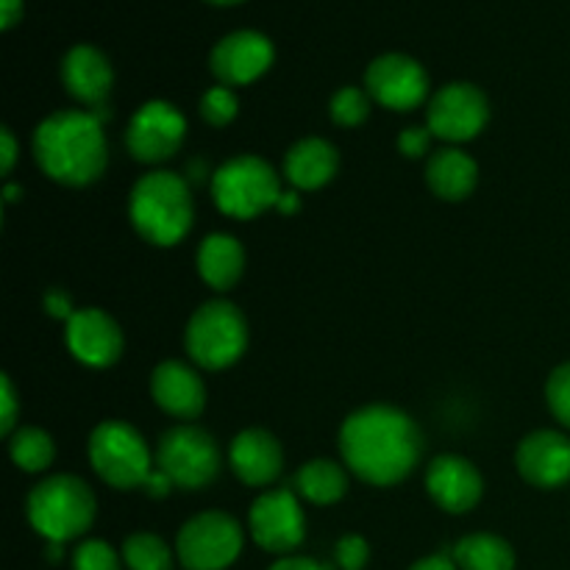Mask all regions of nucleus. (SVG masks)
Listing matches in <instances>:
<instances>
[{
  "mask_svg": "<svg viewBox=\"0 0 570 570\" xmlns=\"http://www.w3.org/2000/svg\"><path fill=\"white\" fill-rule=\"evenodd\" d=\"M173 488H176L173 479L167 476L165 471H159V468H156V471L148 476V482H145V490H148V495H154V499H165Z\"/></svg>",
  "mask_w": 570,
  "mask_h": 570,
  "instance_id": "e433bc0d",
  "label": "nucleus"
},
{
  "mask_svg": "<svg viewBox=\"0 0 570 570\" xmlns=\"http://www.w3.org/2000/svg\"><path fill=\"white\" fill-rule=\"evenodd\" d=\"M276 209H278V212H284V215H295V212L301 209V198H298V193H282V198H278Z\"/></svg>",
  "mask_w": 570,
  "mask_h": 570,
  "instance_id": "a19ab883",
  "label": "nucleus"
},
{
  "mask_svg": "<svg viewBox=\"0 0 570 570\" xmlns=\"http://www.w3.org/2000/svg\"><path fill=\"white\" fill-rule=\"evenodd\" d=\"M150 395L173 417L193 421L206 406V387L198 373L184 362H161L150 373Z\"/></svg>",
  "mask_w": 570,
  "mask_h": 570,
  "instance_id": "6ab92c4d",
  "label": "nucleus"
},
{
  "mask_svg": "<svg viewBox=\"0 0 570 570\" xmlns=\"http://www.w3.org/2000/svg\"><path fill=\"white\" fill-rule=\"evenodd\" d=\"M490 120V104L473 83L454 81L440 89L426 109V128L445 142H468L479 137Z\"/></svg>",
  "mask_w": 570,
  "mask_h": 570,
  "instance_id": "9d476101",
  "label": "nucleus"
},
{
  "mask_svg": "<svg viewBox=\"0 0 570 570\" xmlns=\"http://www.w3.org/2000/svg\"><path fill=\"white\" fill-rule=\"evenodd\" d=\"M423 438L406 412L387 404L362 406L340 429V454L345 465L367 484L390 488L415 471Z\"/></svg>",
  "mask_w": 570,
  "mask_h": 570,
  "instance_id": "f257e3e1",
  "label": "nucleus"
},
{
  "mask_svg": "<svg viewBox=\"0 0 570 570\" xmlns=\"http://www.w3.org/2000/svg\"><path fill=\"white\" fill-rule=\"evenodd\" d=\"M176 551L187 570H226L243 551V527L228 512H200L184 523Z\"/></svg>",
  "mask_w": 570,
  "mask_h": 570,
  "instance_id": "6e6552de",
  "label": "nucleus"
},
{
  "mask_svg": "<svg viewBox=\"0 0 570 570\" xmlns=\"http://www.w3.org/2000/svg\"><path fill=\"white\" fill-rule=\"evenodd\" d=\"M412 570H460L456 568L454 557H445V554H434V557H426V560L415 562Z\"/></svg>",
  "mask_w": 570,
  "mask_h": 570,
  "instance_id": "ea45409f",
  "label": "nucleus"
},
{
  "mask_svg": "<svg viewBox=\"0 0 570 570\" xmlns=\"http://www.w3.org/2000/svg\"><path fill=\"white\" fill-rule=\"evenodd\" d=\"M334 557H337V566L343 570H362L367 566L371 549H367L365 538H360V534H345L337 549H334Z\"/></svg>",
  "mask_w": 570,
  "mask_h": 570,
  "instance_id": "2f4dec72",
  "label": "nucleus"
},
{
  "mask_svg": "<svg viewBox=\"0 0 570 570\" xmlns=\"http://www.w3.org/2000/svg\"><path fill=\"white\" fill-rule=\"evenodd\" d=\"M187 137V117L167 100H148L139 106L126 131L128 154L145 165L173 159Z\"/></svg>",
  "mask_w": 570,
  "mask_h": 570,
  "instance_id": "9b49d317",
  "label": "nucleus"
},
{
  "mask_svg": "<svg viewBox=\"0 0 570 570\" xmlns=\"http://www.w3.org/2000/svg\"><path fill=\"white\" fill-rule=\"evenodd\" d=\"M61 81L72 98L87 104L89 109H100L111 92L115 72H111L109 59L98 48L76 45L67 50L65 61H61Z\"/></svg>",
  "mask_w": 570,
  "mask_h": 570,
  "instance_id": "aec40b11",
  "label": "nucleus"
},
{
  "mask_svg": "<svg viewBox=\"0 0 570 570\" xmlns=\"http://www.w3.org/2000/svg\"><path fill=\"white\" fill-rule=\"evenodd\" d=\"M337 165L340 156L332 142L321 137H306L284 156V178L295 189H321L337 176Z\"/></svg>",
  "mask_w": 570,
  "mask_h": 570,
  "instance_id": "412c9836",
  "label": "nucleus"
},
{
  "mask_svg": "<svg viewBox=\"0 0 570 570\" xmlns=\"http://www.w3.org/2000/svg\"><path fill=\"white\" fill-rule=\"evenodd\" d=\"M9 451L14 465L26 473L48 471L56 460L53 438H50L48 432H42V429H33V426L20 429V432L11 434Z\"/></svg>",
  "mask_w": 570,
  "mask_h": 570,
  "instance_id": "a878e982",
  "label": "nucleus"
},
{
  "mask_svg": "<svg viewBox=\"0 0 570 570\" xmlns=\"http://www.w3.org/2000/svg\"><path fill=\"white\" fill-rule=\"evenodd\" d=\"M0 161H3V173L9 176L11 167H14V161H17V139L9 128H3V131H0Z\"/></svg>",
  "mask_w": 570,
  "mask_h": 570,
  "instance_id": "c9c22d12",
  "label": "nucleus"
},
{
  "mask_svg": "<svg viewBox=\"0 0 570 570\" xmlns=\"http://www.w3.org/2000/svg\"><path fill=\"white\" fill-rule=\"evenodd\" d=\"M546 401H549V410L562 426L570 429V362L557 367L549 376L546 384Z\"/></svg>",
  "mask_w": 570,
  "mask_h": 570,
  "instance_id": "7c9ffc66",
  "label": "nucleus"
},
{
  "mask_svg": "<svg viewBox=\"0 0 570 570\" xmlns=\"http://www.w3.org/2000/svg\"><path fill=\"white\" fill-rule=\"evenodd\" d=\"M212 198L228 217L250 220L267 209H276L282 198V178L259 156H234L212 176Z\"/></svg>",
  "mask_w": 570,
  "mask_h": 570,
  "instance_id": "39448f33",
  "label": "nucleus"
},
{
  "mask_svg": "<svg viewBox=\"0 0 570 570\" xmlns=\"http://www.w3.org/2000/svg\"><path fill=\"white\" fill-rule=\"evenodd\" d=\"M33 156L45 176L67 187L98 181L109 161L104 120L89 109L53 111L33 131Z\"/></svg>",
  "mask_w": 570,
  "mask_h": 570,
  "instance_id": "f03ea898",
  "label": "nucleus"
},
{
  "mask_svg": "<svg viewBox=\"0 0 570 570\" xmlns=\"http://www.w3.org/2000/svg\"><path fill=\"white\" fill-rule=\"evenodd\" d=\"M237 111H239L237 95H234L232 87H223V83L206 89L204 98H200V115H204V120L215 128L228 126V122L237 117Z\"/></svg>",
  "mask_w": 570,
  "mask_h": 570,
  "instance_id": "c85d7f7f",
  "label": "nucleus"
},
{
  "mask_svg": "<svg viewBox=\"0 0 570 570\" xmlns=\"http://www.w3.org/2000/svg\"><path fill=\"white\" fill-rule=\"evenodd\" d=\"M72 570H120V557L104 540H83L72 554Z\"/></svg>",
  "mask_w": 570,
  "mask_h": 570,
  "instance_id": "c756f323",
  "label": "nucleus"
},
{
  "mask_svg": "<svg viewBox=\"0 0 570 570\" xmlns=\"http://www.w3.org/2000/svg\"><path fill=\"white\" fill-rule=\"evenodd\" d=\"M271 570H326V568L315 560H306V557H284V560H278L276 566H271Z\"/></svg>",
  "mask_w": 570,
  "mask_h": 570,
  "instance_id": "58836bf2",
  "label": "nucleus"
},
{
  "mask_svg": "<svg viewBox=\"0 0 570 570\" xmlns=\"http://www.w3.org/2000/svg\"><path fill=\"white\" fill-rule=\"evenodd\" d=\"M215 6H234V3H243V0H209Z\"/></svg>",
  "mask_w": 570,
  "mask_h": 570,
  "instance_id": "37998d69",
  "label": "nucleus"
},
{
  "mask_svg": "<svg viewBox=\"0 0 570 570\" xmlns=\"http://www.w3.org/2000/svg\"><path fill=\"white\" fill-rule=\"evenodd\" d=\"M28 521L48 543L65 546L92 527L95 493L83 479L70 473L45 479L28 495Z\"/></svg>",
  "mask_w": 570,
  "mask_h": 570,
  "instance_id": "20e7f679",
  "label": "nucleus"
},
{
  "mask_svg": "<svg viewBox=\"0 0 570 570\" xmlns=\"http://www.w3.org/2000/svg\"><path fill=\"white\" fill-rule=\"evenodd\" d=\"M295 493L312 504H334L348 490V473L334 460L304 462L295 473Z\"/></svg>",
  "mask_w": 570,
  "mask_h": 570,
  "instance_id": "b1692460",
  "label": "nucleus"
},
{
  "mask_svg": "<svg viewBox=\"0 0 570 570\" xmlns=\"http://www.w3.org/2000/svg\"><path fill=\"white\" fill-rule=\"evenodd\" d=\"M89 462L106 484L117 490L145 488L154 473V454L142 434L126 421H104L89 434Z\"/></svg>",
  "mask_w": 570,
  "mask_h": 570,
  "instance_id": "0eeeda50",
  "label": "nucleus"
},
{
  "mask_svg": "<svg viewBox=\"0 0 570 570\" xmlns=\"http://www.w3.org/2000/svg\"><path fill=\"white\" fill-rule=\"evenodd\" d=\"M273 42L259 31H234L223 37L212 50V72L223 87H245L265 76L273 65Z\"/></svg>",
  "mask_w": 570,
  "mask_h": 570,
  "instance_id": "4468645a",
  "label": "nucleus"
},
{
  "mask_svg": "<svg viewBox=\"0 0 570 570\" xmlns=\"http://www.w3.org/2000/svg\"><path fill=\"white\" fill-rule=\"evenodd\" d=\"M432 137H434V134L429 131V128L412 126V128H406V131H401L399 150L404 156H410V159H421L423 154H429V145H432Z\"/></svg>",
  "mask_w": 570,
  "mask_h": 570,
  "instance_id": "473e14b6",
  "label": "nucleus"
},
{
  "mask_svg": "<svg viewBox=\"0 0 570 570\" xmlns=\"http://www.w3.org/2000/svg\"><path fill=\"white\" fill-rule=\"evenodd\" d=\"M228 462L239 482L248 488H267L282 476L284 454L278 440L265 429H245L232 440Z\"/></svg>",
  "mask_w": 570,
  "mask_h": 570,
  "instance_id": "a211bd4d",
  "label": "nucleus"
},
{
  "mask_svg": "<svg viewBox=\"0 0 570 570\" xmlns=\"http://www.w3.org/2000/svg\"><path fill=\"white\" fill-rule=\"evenodd\" d=\"M67 348L89 367H109L122 354V332L104 309H78L67 321Z\"/></svg>",
  "mask_w": 570,
  "mask_h": 570,
  "instance_id": "dca6fc26",
  "label": "nucleus"
},
{
  "mask_svg": "<svg viewBox=\"0 0 570 570\" xmlns=\"http://www.w3.org/2000/svg\"><path fill=\"white\" fill-rule=\"evenodd\" d=\"M371 95L367 89L360 87H343L340 92H334L332 104H328V111H332V120L340 122L345 128L362 126L371 115Z\"/></svg>",
  "mask_w": 570,
  "mask_h": 570,
  "instance_id": "cd10ccee",
  "label": "nucleus"
},
{
  "mask_svg": "<svg viewBox=\"0 0 570 570\" xmlns=\"http://www.w3.org/2000/svg\"><path fill=\"white\" fill-rule=\"evenodd\" d=\"M45 309H48V315L59 317V321H70V317L78 312L72 309V298L65 293V289H50V293L45 295Z\"/></svg>",
  "mask_w": 570,
  "mask_h": 570,
  "instance_id": "f704fd0d",
  "label": "nucleus"
},
{
  "mask_svg": "<svg viewBox=\"0 0 570 570\" xmlns=\"http://www.w3.org/2000/svg\"><path fill=\"white\" fill-rule=\"evenodd\" d=\"M245 271V250L232 234H209L198 248V273L212 289H232Z\"/></svg>",
  "mask_w": 570,
  "mask_h": 570,
  "instance_id": "5701e85b",
  "label": "nucleus"
},
{
  "mask_svg": "<svg viewBox=\"0 0 570 570\" xmlns=\"http://www.w3.org/2000/svg\"><path fill=\"white\" fill-rule=\"evenodd\" d=\"M250 538L273 554H287L304 543L306 521L293 490H267L254 501L248 515Z\"/></svg>",
  "mask_w": 570,
  "mask_h": 570,
  "instance_id": "f8f14e48",
  "label": "nucleus"
},
{
  "mask_svg": "<svg viewBox=\"0 0 570 570\" xmlns=\"http://www.w3.org/2000/svg\"><path fill=\"white\" fill-rule=\"evenodd\" d=\"M426 181L443 200H465L476 189L479 165L460 148H443L429 156Z\"/></svg>",
  "mask_w": 570,
  "mask_h": 570,
  "instance_id": "4be33fe9",
  "label": "nucleus"
},
{
  "mask_svg": "<svg viewBox=\"0 0 570 570\" xmlns=\"http://www.w3.org/2000/svg\"><path fill=\"white\" fill-rule=\"evenodd\" d=\"M518 471L534 488H562L570 482V438L551 429L527 434L518 445Z\"/></svg>",
  "mask_w": 570,
  "mask_h": 570,
  "instance_id": "2eb2a0df",
  "label": "nucleus"
},
{
  "mask_svg": "<svg viewBox=\"0 0 570 570\" xmlns=\"http://www.w3.org/2000/svg\"><path fill=\"white\" fill-rule=\"evenodd\" d=\"M122 560L131 570H173V551L156 534L137 532L122 546Z\"/></svg>",
  "mask_w": 570,
  "mask_h": 570,
  "instance_id": "bb28decb",
  "label": "nucleus"
},
{
  "mask_svg": "<svg viewBox=\"0 0 570 570\" xmlns=\"http://www.w3.org/2000/svg\"><path fill=\"white\" fill-rule=\"evenodd\" d=\"M184 343L195 365L206 371H223L232 367L248 348V323L232 301H209L189 317Z\"/></svg>",
  "mask_w": 570,
  "mask_h": 570,
  "instance_id": "423d86ee",
  "label": "nucleus"
},
{
  "mask_svg": "<svg viewBox=\"0 0 570 570\" xmlns=\"http://www.w3.org/2000/svg\"><path fill=\"white\" fill-rule=\"evenodd\" d=\"M365 87L373 100L393 111H410L429 95V76L421 61L406 53H384L371 61Z\"/></svg>",
  "mask_w": 570,
  "mask_h": 570,
  "instance_id": "ddd939ff",
  "label": "nucleus"
},
{
  "mask_svg": "<svg viewBox=\"0 0 570 570\" xmlns=\"http://www.w3.org/2000/svg\"><path fill=\"white\" fill-rule=\"evenodd\" d=\"M426 490L440 510L462 515V512H471L479 504L484 484L482 473L476 471L473 462L445 454L429 465Z\"/></svg>",
  "mask_w": 570,
  "mask_h": 570,
  "instance_id": "f3484780",
  "label": "nucleus"
},
{
  "mask_svg": "<svg viewBox=\"0 0 570 570\" xmlns=\"http://www.w3.org/2000/svg\"><path fill=\"white\" fill-rule=\"evenodd\" d=\"M22 17V0H0V26L9 31Z\"/></svg>",
  "mask_w": 570,
  "mask_h": 570,
  "instance_id": "4c0bfd02",
  "label": "nucleus"
},
{
  "mask_svg": "<svg viewBox=\"0 0 570 570\" xmlns=\"http://www.w3.org/2000/svg\"><path fill=\"white\" fill-rule=\"evenodd\" d=\"M17 195H20V189H17V187H6V200H9V204H14Z\"/></svg>",
  "mask_w": 570,
  "mask_h": 570,
  "instance_id": "79ce46f5",
  "label": "nucleus"
},
{
  "mask_svg": "<svg viewBox=\"0 0 570 570\" xmlns=\"http://www.w3.org/2000/svg\"><path fill=\"white\" fill-rule=\"evenodd\" d=\"M454 562L460 570H512L515 568V551L507 540L495 534H468L456 543Z\"/></svg>",
  "mask_w": 570,
  "mask_h": 570,
  "instance_id": "393cba45",
  "label": "nucleus"
},
{
  "mask_svg": "<svg viewBox=\"0 0 570 570\" xmlns=\"http://www.w3.org/2000/svg\"><path fill=\"white\" fill-rule=\"evenodd\" d=\"M0 406H3V415H0V432L9 434L17 423V393L9 376L0 379Z\"/></svg>",
  "mask_w": 570,
  "mask_h": 570,
  "instance_id": "72a5a7b5",
  "label": "nucleus"
},
{
  "mask_svg": "<svg viewBox=\"0 0 570 570\" xmlns=\"http://www.w3.org/2000/svg\"><path fill=\"white\" fill-rule=\"evenodd\" d=\"M156 468L173 479L176 488H206L220 473V449L215 438L198 426H176L159 440Z\"/></svg>",
  "mask_w": 570,
  "mask_h": 570,
  "instance_id": "1a4fd4ad",
  "label": "nucleus"
},
{
  "mask_svg": "<svg viewBox=\"0 0 570 570\" xmlns=\"http://www.w3.org/2000/svg\"><path fill=\"white\" fill-rule=\"evenodd\" d=\"M128 217L142 239L159 248L181 243L193 228L195 204L187 178L170 170H154L134 184Z\"/></svg>",
  "mask_w": 570,
  "mask_h": 570,
  "instance_id": "7ed1b4c3",
  "label": "nucleus"
}]
</instances>
